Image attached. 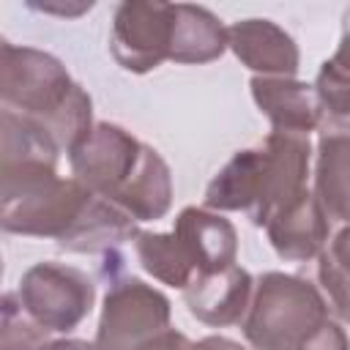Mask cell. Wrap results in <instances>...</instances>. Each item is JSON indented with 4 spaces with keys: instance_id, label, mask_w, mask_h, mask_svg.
Returning a JSON list of instances; mask_svg holds the SVG:
<instances>
[{
    "instance_id": "cell-9",
    "label": "cell",
    "mask_w": 350,
    "mask_h": 350,
    "mask_svg": "<svg viewBox=\"0 0 350 350\" xmlns=\"http://www.w3.org/2000/svg\"><path fill=\"white\" fill-rule=\"evenodd\" d=\"M227 41L232 55L254 71V77H295L301 66V52L295 38L271 19L252 16L232 22L227 27Z\"/></svg>"
},
{
    "instance_id": "cell-6",
    "label": "cell",
    "mask_w": 350,
    "mask_h": 350,
    "mask_svg": "<svg viewBox=\"0 0 350 350\" xmlns=\"http://www.w3.org/2000/svg\"><path fill=\"white\" fill-rule=\"evenodd\" d=\"M175 36V3L123 0L112 14L109 52L123 71L148 74L170 60Z\"/></svg>"
},
{
    "instance_id": "cell-20",
    "label": "cell",
    "mask_w": 350,
    "mask_h": 350,
    "mask_svg": "<svg viewBox=\"0 0 350 350\" xmlns=\"http://www.w3.org/2000/svg\"><path fill=\"white\" fill-rule=\"evenodd\" d=\"M317 279L328 295V306L339 320L350 323V224H342L317 257Z\"/></svg>"
},
{
    "instance_id": "cell-27",
    "label": "cell",
    "mask_w": 350,
    "mask_h": 350,
    "mask_svg": "<svg viewBox=\"0 0 350 350\" xmlns=\"http://www.w3.org/2000/svg\"><path fill=\"white\" fill-rule=\"evenodd\" d=\"M44 350H98V345L88 339H52Z\"/></svg>"
},
{
    "instance_id": "cell-8",
    "label": "cell",
    "mask_w": 350,
    "mask_h": 350,
    "mask_svg": "<svg viewBox=\"0 0 350 350\" xmlns=\"http://www.w3.org/2000/svg\"><path fill=\"white\" fill-rule=\"evenodd\" d=\"M265 150V183L257 211L249 216L254 227H265L273 213L295 202L309 191L312 145L309 137L271 131L262 142Z\"/></svg>"
},
{
    "instance_id": "cell-12",
    "label": "cell",
    "mask_w": 350,
    "mask_h": 350,
    "mask_svg": "<svg viewBox=\"0 0 350 350\" xmlns=\"http://www.w3.org/2000/svg\"><path fill=\"white\" fill-rule=\"evenodd\" d=\"M175 238L186 249L197 273H213L235 265L238 257V232L230 219L216 211L186 205L172 227Z\"/></svg>"
},
{
    "instance_id": "cell-24",
    "label": "cell",
    "mask_w": 350,
    "mask_h": 350,
    "mask_svg": "<svg viewBox=\"0 0 350 350\" xmlns=\"http://www.w3.org/2000/svg\"><path fill=\"white\" fill-rule=\"evenodd\" d=\"M191 345H194V342H189L186 334H180V331H175V328H167L164 334L148 339V342H145L142 347H137V350H191Z\"/></svg>"
},
{
    "instance_id": "cell-23",
    "label": "cell",
    "mask_w": 350,
    "mask_h": 350,
    "mask_svg": "<svg viewBox=\"0 0 350 350\" xmlns=\"http://www.w3.org/2000/svg\"><path fill=\"white\" fill-rule=\"evenodd\" d=\"M290 350H350V339L336 320H328L317 334H312L306 342H301Z\"/></svg>"
},
{
    "instance_id": "cell-5",
    "label": "cell",
    "mask_w": 350,
    "mask_h": 350,
    "mask_svg": "<svg viewBox=\"0 0 350 350\" xmlns=\"http://www.w3.org/2000/svg\"><path fill=\"white\" fill-rule=\"evenodd\" d=\"M170 298L159 287L137 276H126L109 284L104 295L96 345L98 350H137L148 339L164 334L170 328Z\"/></svg>"
},
{
    "instance_id": "cell-3",
    "label": "cell",
    "mask_w": 350,
    "mask_h": 350,
    "mask_svg": "<svg viewBox=\"0 0 350 350\" xmlns=\"http://www.w3.org/2000/svg\"><path fill=\"white\" fill-rule=\"evenodd\" d=\"M328 320V301L312 282L265 271L254 282V295L241 328L254 350H290L317 334Z\"/></svg>"
},
{
    "instance_id": "cell-26",
    "label": "cell",
    "mask_w": 350,
    "mask_h": 350,
    "mask_svg": "<svg viewBox=\"0 0 350 350\" xmlns=\"http://www.w3.org/2000/svg\"><path fill=\"white\" fill-rule=\"evenodd\" d=\"M191 350H246L241 342L235 339H227V336H202L200 342L191 345Z\"/></svg>"
},
{
    "instance_id": "cell-1",
    "label": "cell",
    "mask_w": 350,
    "mask_h": 350,
    "mask_svg": "<svg viewBox=\"0 0 350 350\" xmlns=\"http://www.w3.org/2000/svg\"><path fill=\"white\" fill-rule=\"evenodd\" d=\"M0 98L5 109L44 123L66 156L96 126L88 90L55 55L36 46L0 44Z\"/></svg>"
},
{
    "instance_id": "cell-15",
    "label": "cell",
    "mask_w": 350,
    "mask_h": 350,
    "mask_svg": "<svg viewBox=\"0 0 350 350\" xmlns=\"http://www.w3.org/2000/svg\"><path fill=\"white\" fill-rule=\"evenodd\" d=\"M109 202L123 208L134 221H156L167 216L172 208V172L156 148L142 145L137 170Z\"/></svg>"
},
{
    "instance_id": "cell-17",
    "label": "cell",
    "mask_w": 350,
    "mask_h": 350,
    "mask_svg": "<svg viewBox=\"0 0 350 350\" xmlns=\"http://www.w3.org/2000/svg\"><path fill=\"white\" fill-rule=\"evenodd\" d=\"M314 197L325 216L350 224V137L320 134L314 150Z\"/></svg>"
},
{
    "instance_id": "cell-16",
    "label": "cell",
    "mask_w": 350,
    "mask_h": 350,
    "mask_svg": "<svg viewBox=\"0 0 350 350\" xmlns=\"http://www.w3.org/2000/svg\"><path fill=\"white\" fill-rule=\"evenodd\" d=\"M137 232V221L123 208L93 194L77 224L57 241V246L71 254H101L126 241H134Z\"/></svg>"
},
{
    "instance_id": "cell-10",
    "label": "cell",
    "mask_w": 350,
    "mask_h": 350,
    "mask_svg": "<svg viewBox=\"0 0 350 350\" xmlns=\"http://www.w3.org/2000/svg\"><path fill=\"white\" fill-rule=\"evenodd\" d=\"M254 295V279L246 268L230 265L213 273H197L183 290V301L200 323L211 328L235 325L246 317Z\"/></svg>"
},
{
    "instance_id": "cell-22",
    "label": "cell",
    "mask_w": 350,
    "mask_h": 350,
    "mask_svg": "<svg viewBox=\"0 0 350 350\" xmlns=\"http://www.w3.org/2000/svg\"><path fill=\"white\" fill-rule=\"evenodd\" d=\"M49 334L27 317L16 293L3 295V320H0V350H44Z\"/></svg>"
},
{
    "instance_id": "cell-21",
    "label": "cell",
    "mask_w": 350,
    "mask_h": 350,
    "mask_svg": "<svg viewBox=\"0 0 350 350\" xmlns=\"http://www.w3.org/2000/svg\"><path fill=\"white\" fill-rule=\"evenodd\" d=\"M314 93L320 101V134L350 137V71L328 57L317 71Z\"/></svg>"
},
{
    "instance_id": "cell-18",
    "label": "cell",
    "mask_w": 350,
    "mask_h": 350,
    "mask_svg": "<svg viewBox=\"0 0 350 350\" xmlns=\"http://www.w3.org/2000/svg\"><path fill=\"white\" fill-rule=\"evenodd\" d=\"M230 49L227 27L205 5L175 3V36L170 60L175 63H211Z\"/></svg>"
},
{
    "instance_id": "cell-25",
    "label": "cell",
    "mask_w": 350,
    "mask_h": 350,
    "mask_svg": "<svg viewBox=\"0 0 350 350\" xmlns=\"http://www.w3.org/2000/svg\"><path fill=\"white\" fill-rule=\"evenodd\" d=\"M336 66H342L345 71H350V5L342 16V36H339V44H336V52L331 57Z\"/></svg>"
},
{
    "instance_id": "cell-14",
    "label": "cell",
    "mask_w": 350,
    "mask_h": 350,
    "mask_svg": "<svg viewBox=\"0 0 350 350\" xmlns=\"http://www.w3.org/2000/svg\"><path fill=\"white\" fill-rule=\"evenodd\" d=\"M265 183V150L262 148H243L232 153V159L211 178L205 186V208L208 211H243L252 216L262 200Z\"/></svg>"
},
{
    "instance_id": "cell-11",
    "label": "cell",
    "mask_w": 350,
    "mask_h": 350,
    "mask_svg": "<svg viewBox=\"0 0 350 350\" xmlns=\"http://www.w3.org/2000/svg\"><path fill=\"white\" fill-rule=\"evenodd\" d=\"M268 243L287 262H306L323 254L331 241V219L317 202L314 191H306L265 224Z\"/></svg>"
},
{
    "instance_id": "cell-4",
    "label": "cell",
    "mask_w": 350,
    "mask_h": 350,
    "mask_svg": "<svg viewBox=\"0 0 350 350\" xmlns=\"http://www.w3.org/2000/svg\"><path fill=\"white\" fill-rule=\"evenodd\" d=\"M16 295L27 317L46 334H68L90 314L96 284L85 271L46 260L22 273Z\"/></svg>"
},
{
    "instance_id": "cell-7",
    "label": "cell",
    "mask_w": 350,
    "mask_h": 350,
    "mask_svg": "<svg viewBox=\"0 0 350 350\" xmlns=\"http://www.w3.org/2000/svg\"><path fill=\"white\" fill-rule=\"evenodd\" d=\"M142 145L118 123H96L93 131L68 153L71 175L93 194L112 200L139 164Z\"/></svg>"
},
{
    "instance_id": "cell-13",
    "label": "cell",
    "mask_w": 350,
    "mask_h": 350,
    "mask_svg": "<svg viewBox=\"0 0 350 350\" xmlns=\"http://www.w3.org/2000/svg\"><path fill=\"white\" fill-rule=\"evenodd\" d=\"M257 109L271 120L273 131L301 134L320 129V101L314 85L295 77H252L249 82Z\"/></svg>"
},
{
    "instance_id": "cell-2",
    "label": "cell",
    "mask_w": 350,
    "mask_h": 350,
    "mask_svg": "<svg viewBox=\"0 0 350 350\" xmlns=\"http://www.w3.org/2000/svg\"><path fill=\"white\" fill-rule=\"evenodd\" d=\"M93 197L77 178H60L49 161L0 164V227L11 235L60 241Z\"/></svg>"
},
{
    "instance_id": "cell-19",
    "label": "cell",
    "mask_w": 350,
    "mask_h": 350,
    "mask_svg": "<svg viewBox=\"0 0 350 350\" xmlns=\"http://www.w3.org/2000/svg\"><path fill=\"white\" fill-rule=\"evenodd\" d=\"M134 252L139 265L159 279L161 284L186 290L189 282L197 276L186 249L180 246V241L175 238V232H150V230H139L134 238Z\"/></svg>"
}]
</instances>
